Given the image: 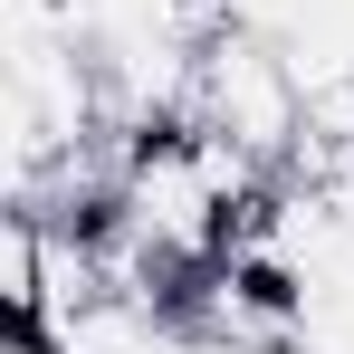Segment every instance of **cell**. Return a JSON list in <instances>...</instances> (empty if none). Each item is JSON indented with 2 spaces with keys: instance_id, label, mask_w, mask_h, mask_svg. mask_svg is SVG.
Listing matches in <instances>:
<instances>
[{
  "instance_id": "6da1fadb",
  "label": "cell",
  "mask_w": 354,
  "mask_h": 354,
  "mask_svg": "<svg viewBox=\"0 0 354 354\" xmlns=\"http://www.w3.org/2000/svg\"><path fill=\"white\" fill-rule=\"evenodd\" d=\"M192 124L239 144L249 163L288 173L306 153V77L278 58V39H259L249 19H230L211 48H201V77H192Z\"/></svg>"
}]
</instances>
